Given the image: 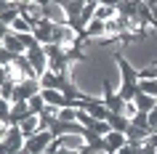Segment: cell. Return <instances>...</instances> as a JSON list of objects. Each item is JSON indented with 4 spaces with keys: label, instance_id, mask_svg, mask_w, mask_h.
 <instances>
[{
    "label": "cell",
    "instance_id": "1",
    "mask_svg": "<svg viewBox=\"0 0 157 154\" xmlns=\"http://www.w3.org/2000/svg\"><path fill=\"white\" fill-rule=\"evenodd\" d=\"M117 66H120V74H123V85L117 90V96L123 98V101H133V98L139 96V69H133L131 61H125L120 53L115 56Z\"/></svg>",
    "mask_w": 157,
    "mask_h": 154
},
{
    "label": "cell",
    "instance_id": "2",
    "mask_svg": "<svg viewBox=\"0 0 157 154\" xmlns=\"http://www.w3.org/2000/svg\"><path fill=\"white\" fill-rule=\"evenodd\" d=\"M24 146H27V138H24L19 125L8 128L6 133H0V149H3V154H19Z\"/></svg>",
    "mask_w": 157,
    "mask_h": 154
},
{
    "label": "cell",
    "instance_id": "3",
    "mask_svg": "<svg viewBox=\"0 0 157 154\" xmlns=\"http://www.w3.org/2000/svg\"><path fill=\"white\" fill-rule=\"evenodd\" d=\"M27 58H29V64H32V69L37 72V80H40L43 74L48 72V53H45V45H40V43L29 45V48H27Z\"/></svg>",
    "mask_w": 157,
    "mask_h": 154
},
{
    "label": "cell",
    "instance_id": "4",
    "mask_svg": "<svg viewBox=\"0 0 157 154\" xmlns=\"http://www.w3.org/2000/svg\"><path fill=\"white\" fill-rule=\"evenodd\" d=\"M56 141V136L51 133V130H40V133H35L32 138H27V152L29 154H45L48 152V146Z\"/></svg>",
    "mask_w": 157,
    "mask_h": 154
},
{
    "label": "cell",
    "instance_id": "5",
    "mask_svg": "<svg viewBox=\"0 0 157 154\" xmlns=\"http://www.w3.org/2000/svg\"><path fill=\"white\" fill-rule=\"evenodd\" d=\"M43 6V19L51 21V24H69V16H67V11L61 3H40Z\"/></svg>",
    "mask_w": 157,
    "mask_h": 154
},
{
    "label": "cell",
    "instance_id": "6",
    "mask_svg": "<svg viewBox=\"0 0 157 154\" xmlns=\"http://www.w3.org/2000/svg\"><path fill=\"white\" fill-rule=\"evenodd\" d=\"M80 109H85V112L91 114L93 120H101V122H107V120H109V109L104 106V98H93V96H88L85 101H80Z\"/></svg>",
    "mask_w": 157,
    "mask_h": 154
},
{
    "label": "cell",
    "instance_id": "7",
    "mask_svg": "<svg viewBox=\"0 0 157 154\" xmlns=\"http://www.w3.org/2000/svg\"><path fill=\"white\" fill-rule=\"evenodd\" d=\"M101 88H104V106L109 109V114H123V106H125V101L120 96H117L115 90H112V85H109L107 80L101 82Z\"/></svg>",
    "mask_w": 157,
    "mask_h": 154
},
{
    "label": "cell",
    "instance_id": "8",
    "mask_svg": "<svg viewBox=\"0 0 157 154\" xmlns=\"http://www.w3.org/2000/svg\"><path fill=\"white\" fill-rule=\"evenodd\" d=\"M53 29H56V24H51V21H45V19H43L40 24L35 27V40L40 43V45H51V43H53Z\"/></svg>",
    "mask_w": 157,
    "mask_h": 154
},
{
    "label": "cell",
    "instance_id": "9",
    "mask_svg": "<svg viewBox=\"0 0 157 154\" xmlns=\"http://www.w3.org/2000/svg\"><path fill=\"white\" fill-rule=\"evenodd\" d=\"M59 144L64 146V149H72V152H83L88 141L85 136H77V133H67V136H59Z\"/></svg>",
    "mask_w": 157,
    "mask_h": 154
},
{
    "label": "cell",
    "instance_id": "10",
    "mask_svg": "<svg viewBox=\"0 0 157 154\" xmlns=\"http://www.w3.org/2000/svg\"><path fill=\"white\" fill-rule=\"evenodd\" d=\"M19 128H21L24 138H32L35 133H40V130H43V120H40V114H29V117H27V120L21 122Z\"/></svg>",
    "mask_w": 157,
    "mask_h": 154
},
{
    "label": "cell",
    "instance_id": "11",
    "mask_svg": "<svg viewBox=\"0 0 157 154\" xmlns=\"http://www.w3.org/2000/svg\"><path fill=\"white\" fill-rule=\"evenodd\" d=\"M13 66L19 69V74H21V80H37V72L32 69V64H29V58H27V53H24V56H16V58H13Z\"/></svg>",
    "mask_w": 157,
    "mask_h": 154
},
{
    "label": "cell",
    "instance_id": "12",
    "mask_svg": "<svg viewBox=\"0 0 157 154\" xmlns=\"http://www.w3.org/2000/svg\"><path fill=\"white\" fill-rule=\"evenodd\" d=\"M104 141H107V149H109V154H117V152H120V149H123L125 144H128L125 133H117V130H112V133H109V136L104 138Z\"/></svg>",
    "mask_w": 157,
    "mask_h": 154
},
{
    "label": "cell",
    "instance_id": "13",
    "mask_svg": "<svg viewBox=\"0 0 157 154\" xmlns=\"http://www.w3.org/2000/svg\"><path fill=\"white\" fill-rule=\"evenodd\" d=\"M61 6H64L69 21H77V19L83 16V11H85V3H83V0H67V3H61Z\"/></svg>",
    "mask_w": 157,
    "mask_h": 154
},
{
    "label": "cell",
    "instance_id": "14",
    "mask_svg": "<svg viewBox=\"0 0 157 154\" xmlns=\"http://www.w3.org/2000/svg\"><path fill=\"white\" fill-rule=\"evenodd\" d=\"M117 16L125 21L139 19V3H117Z\"/></svg>",
    "mask_w": 157,
    "mask_h": 154
},
{
    "label": "cell",
    "instance_id": "15",
    "mask_svg": "<svg viewBox=\"0 0 157 154\" xmlns=\"http://www.w3.org/2000/svg\"><path fill=\"white\" fill-rule=\"evenodd\" d=\"M96 19L99 21H112V19H117V6H112V3H99Z\"/></svg>",
    "mask_w": 157,
    "mask_h": 154
},
{
    "label": "cell",
    "instance_id": "16",
    "mask_svg": "<svg viewBox=\"0 0 157 154\" xmlns=\"http://www.w3.org/2000/svg\"><path fill=\"white\" fill-rule=\"evenodd\" d=\"M136 101V106H139V112H144V114H149V112H155V106H157V98H152V96H144L139 90V96L133 98Z\"/></svg>",
    "mask_w": 157,
    "mask_h": 154
},
{
    "label": "cell",
    "instance_id": "17",
    "mask_svg": "<svg viewBox=\"0 0 157 154\" xmlns=\"http://www.w3.org/2000/svg\"><path fill=\"white\" fill-rule=\"evenodd\" d=\"M109 128L117 130V133H128V128H131V120H125L123 114H109Z\"/></svg>",
    "mask_w": 157,
    "mask_h": 154
},
{
    "label": "cell",
    "instance_id": "18",
    "mask_svg": "<svg viewBox=\"0 0 157 154\" xmlns=\"http://www.w3.org/2000/svg\"><path fill=\"white\" fill-rule=\"evenodd\" d=\"M16 85H19V82H13V80H3V82H0V101H13V96H16Z\"/></svg>",
    "mask_w": 157,
    "mask_h": 154
},
{
    "label": "cell",
    "instance_id": "19",
    "mask_svg": "<svg viewBox=\"0 0 157 154\" xmlns=\"http://www.w3.org/2000/svg\"><path fill=\"white\" fill-rule=\"evenodd\" d=\"M11 29H13L16 35H32V32H35V29H32V24H29V19H27V16H19L16 21L11 24Z\"/></svg>",
    "mask_w": 157,
    "mask_h": 154
},
{
    "label": "cell",
    "instance_id": "20",
    "mask_svg": "<svg viewBox=\"0 0 157 154\" xmlns=\"http://www.w3.org/2000/svg\"><path fill=\"white\" fill-rule=\"evenodd\" d=\"M59 122H77V109L75 106H64V109H59Z\"/></svg>",
    "mask_w": 157,
    "mask_h": 154
},
{
    "label": "cell",
    "instance_id": "21",
    "mask_svg": "<svg viewBox=\"0 0 157 154\" xmlns=\"http://www.w3.org/2000/svg\"><path fill=\"white\" fill-rule=\"evenodd\" d=\"M139 90L144 93V96L157 98V80H141V82H139Z\"/></svg>",
    "mask_w": 157,
    "mask_h": 154
},
{
    "label": "cell",
    "instance_id": "22",
    "mask_svg": "<svg viewBox=\"0 0 157 154\" xmlns=\"http://www.w3.org/2000/svg\"><path fill=\"white\" fill-rule=\"evenodd\" d=\"M29 112H32V114H43V112H45V101H43L40 93H37L35 98H29Z\"/></svg>",
    "mask_w": 157,
    "mask_h": 154
},
{
    "label": "cell",
    "instance_id": "23",
    "mask_svg": "<svg viewBox=\"0 0 157 154\" xmlns=\"http://www.w3.org/2000/svg\"><path fill=\"white\" fill-rule=\"evenodd\" d=\"M123 117H125V120H136V117H139V106H136V101H125Z\"/></svg>",
    "mask_w": 157,
    "mask_h": 154
},
{
    "label": "cell",
    "instance_id": "24",
    "mask_svg": "<svg viewBox=\"0 0 157 154\" xmlns=\"http://www.w3.org/2000/svg\"><path fill=\"white\" fill-rule=\"evenodd\" d=\"M149 130H152V136L157 133V106H155V112H149Z\"/></svg>",
    "mask_w": 157,
    "mask_h": 154
},
{
    "label": "cell",
    "instance_id": "25",
    "mask_svg": "<svg viewBox=\"0 0 157 154\" xmlns=\"http://www.w3.org/2000/svg\"><path fill=\"white\" fill-rule=\"evenodd\" d=\"M147 144L152 146V149H155V154H157V133H155V136H149V138H147Z\"/></svg>",
    "mask_w": 157,
    "mask_h": 154
},
{
    "label": "cell",
    "instance_id": "26",
    "mask_svg": "<svg viewBox=\"0 0 157 154\" xmlns=\"http://www.w3.org/2000/svg\"><path fill=\"white\" fill-rule=\"evenodd\" d=\"M56 154H80V152H72V149H64V146H61V149H59Z\"/></svg>",
    "mask_w": 157,
    "mask_h": 154
},
{
    "label": "cell",
    "instance_id": "27",
    "mask_svg": "<svg viewBox=\"0 0 157 154\" xmlns=\"http://www.w3.org/2000/svg\"><path fill=\"white\" fill-rule=\"evenodd\" d=\"M19 154H29V152H27V149H21V152H19Z\"/></svg>",
    "mask_w": 157,
    "mask_h": 154
}]
</instances>
